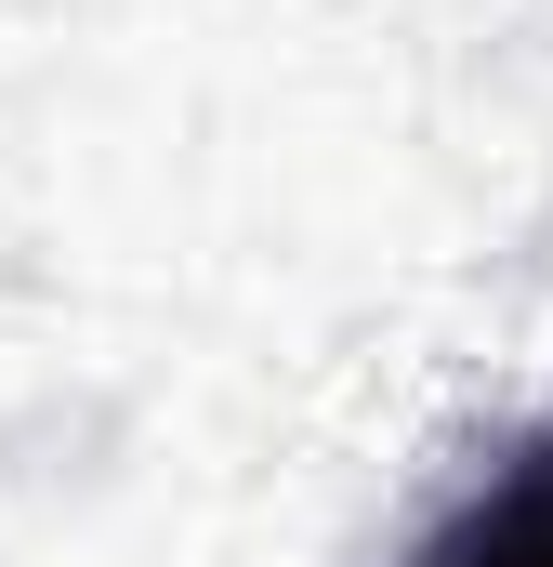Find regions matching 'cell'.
Here are the masks:
<instances>
[{
	"label": "cell",
	"mask_w": 553,
	"mask_h": 567,
	"mask_svg": "<svg viewBox=\"0 0 553 567\" xmlns=\"http://www.w3.org/2000/svg\"><path fill=\"white\" fill-rule=\"evenodd\" d=\"M421 567H553V435L514 449V462L421 542Z\"/></svg>",
	"instance_id": "cell-1"
}]
</instances>
